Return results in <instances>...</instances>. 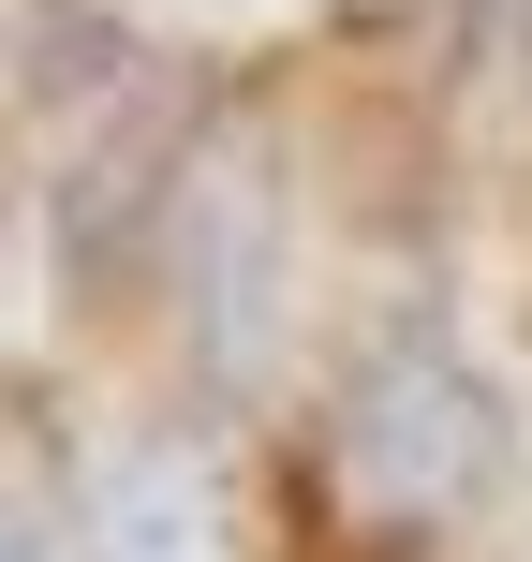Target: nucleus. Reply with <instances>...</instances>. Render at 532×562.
<instances>
[{
  "label": "nucleus",
  "instance_id": "1",
  "mask_svg": "<svg viewBox=\"0 0 532 562\" xmlns=\"http://www.w3.org/2000/svg\"><path fill=\"white\" fill-rule=\"evenodd\" d=\"M340 488H355L370 518H399V533H429V518H459V504L503 488V400H488V370L459 356L444 326H399L385 356L340 385Z\"/></svg>",
  "mask_w": 532,
  "mask_h": 562
},
{
  "label": "nucleus",
  "instance_id": "2",
  "mask_svg": "<svg viewBox=\"0 0 532 562\" xmlns=\"http://www.w3.org/2000/svg\"><path fill=\"white\" fill-rule=\"evenodd\" d=\"M15 562H237V518H223V474L193 445H134L89 474L75 533H59V488L30 459L15 474Z\"/></svg>",
  "mask_w": 532,
  "mask_h": 562
},
{
  "label": "nucleus",
  "instance_id": "3",
  "mask_svg": "<svg viewBox=\"0 0 532 562\" xmlns=\"http://www.w3.org/2000/svg\"><path fill=\"white\" fill-rule=\"evenodd\" d=\"M163 223L223 237V267L193 252V296H207V340H223V370H252V356H267V223H281V207H267V164H252V148H237L223 178H193V164H178V207H163Z\"/></svg>",
  "mask_w": 532,
  "mask_h": 562
}]
</instances>
